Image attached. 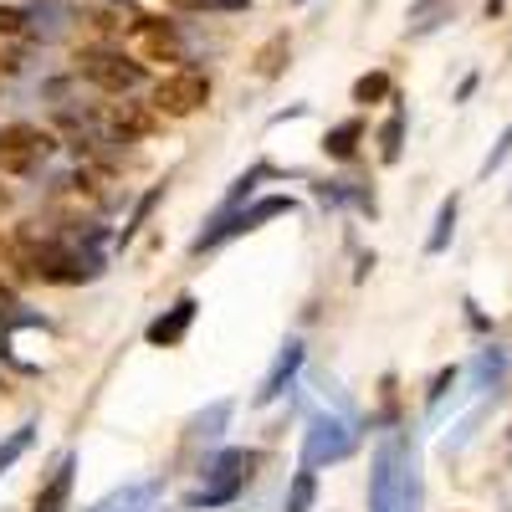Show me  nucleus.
Returning <instances> with one entry per match:
<instances>
[{
	"mask_svg": "<svg viewBox=\"0 0 512 512\" xmlns=\"http://www.w3.org/2000/svg\"><path fill=\"white\" fill-rule=\"evenodd\" d=\"M420 456L410 436H384L369 472V512H420Z\"/></svg>",
	"mask_w": 512,
	"mask_h": 512,
	"instance_id": "1",
	"label": "nucleus"
},
{
	"mask_svg": "<svg viewBox=\"0 0 512 512\" xmlns=\"http://www.w3.org/2000/svg\"><path fill=\"white\" fill-rule=\"evenodd\" d=\"M251 472H256V451H241V446L221 451L216 461L205 466V482L185 497V507L200 512V507H226V502H236V497L246 492Z\"/></svg>",
	"mask_w": 512,
	"mask_h": 512,
	"instance_id": "2",
	"label": "nucleus"
},
{
	"mask_svg": "<svg viewBox=\"0 0 512 512\" xmlns=\"http://www.w3.org/2000/svg\"><path fill=\"white\" fill-rule=\"evenodd\" d=\"M359 451V425L349 415H333V410H318L303 431V466H333V461H349Z\"/></svg>",
	"mask_w": 512,
	"mask_h": 512,
	"instance_id": "3",
	"label": "nucleus"
},
{
	"mask_svg": "<svg viewBox=\"0 0 512 512\" xmlns=\"http://www.w3.org/2000/svg\"><path fill=\"white\" fill-rule=\"evenodd\" d=\"M297 210V200L292 195H267V200H256L251 210H221V221L210 226V231H200L195 241H190V251L200 256V251H216L221 241H231V236H246V231H256L262 221H277V216H292Z\"/></svg>",
	"mask_w": 512,
	"mask_h": 512,
	"instance_id": "4",
	"label": "nucleus"
},
{
	"mask_svg": "<svg viewBox=\"0 0 512 512\" xmlns=\"http://www.w3.org/2000/svg\"><path fill=\"white\" fill-rule=\"evenodd\" d=\"M77 72L93 82V88L123 98V93H134L139 82H144V62H134L128 52H113V47H88V52H77Z\"/></svg>",
	"mask_w": 512,
	"mask_h": 512,
	"instance_id": "5",
	"label": "nucleus"
},
{
	"mask_svg": "<svg viewBox=\"0 0 512 512\" xmlns=\"http://www.w3.org/2000/svg\"><path fill=\"white\" fill-rule=\"evenodd\" d=\"M205 103H210V77L200 67H175L154 88V113H164V118H190Z\"/></svg>",
	"mask_w": 512,
	"mask_h": 512,
	"instance_id": "6",
	"label": "nucleus"
},
{
	"mask_svg": "<svg viewBox=\"0 0 512 512\" xmlns=\"http://www.w3.org/2000/svg\"><path fill=\"white\" fill-rule=\"evenodd\" d=\"M47 154H52V134H41L36 123L0 128V175H36Z\"/></svg>",
	"mask_w": 512,
	"mask_h": 512,
	"instance_id": "7",
	"label": "nucleus"
},
{
	"mask_svg": "<svg viewBox=\"0 0 512 512\" xmlns=\"http://www.w3.org/2000/svg\"><path fill=\"white\" fill-rule=\"evenodd\" d=\"M195 308H200L195 297H180L175 308H169V313H159V318H154V323L144 328V338H149L154 349H175L180 338L190 333V323H195Z\"/></svg>",
	"mask_w": 512,
	"mask_h": 512,
	"instance_id": "8",
	"label": "nucleus"
},
{
	"mask_svg": "<svg viewBox=\"0 0 512 512\" xmlns=\"http://www.w3.org/2000/svg\"><path fill=\"white\" fill-rule=\"evenodd\" d=\"M297 369H303V344H297V338H287L282 354H277V364H272V369H267V379H262V390H256V405L282 400V395H287V384L297 379Z\"/></svg>",
	"mask_w": 512,
	"mask_h": 512,
	"instance_id": "9",
	"label": "nucleus"
},
{
	"mask_svg": "<svg viewBox=\"0 0 512 512\" xmlns=\"http://www.w3.org/2000/svg\"><path fill=\"white\" fill-rule=\"evenodd\" d=\"M72 472H77V461L72 456H62L57 461V472L41 482V492H36V502H31V512H67V497H72Z\"/></svg>",
	"mask_w": 512,
	"mask_h": 512,
	"instance_id": "10",
	"label": "nucleus"
},
{
	"mask_svg": "<svg viewBox=\"0 0 512 512\" xmlns=\"http://www.w3.org/2000/svg\"><path fill=\"white\" fill-rule=\"evenodd\" d=\"M456 11H461V0H415L410 16H405V31H410V36H431V31L446 26Z\"/></svg>",
	"mask_w": 512,
	"mask_h": 512,
	"instance_id": "11",
	"label": "nucleus"
},
{
	"mask_svg": "<svg viewBox=\"0 0 512 512\" xmlns=\"http://www.w3.org/2000/svg\"><path fill=\"white\" fill-rule=\"evenodd\" d=\"M154 497H159V482H123V487L108 492L93 512H149Z\"/></svg>",
	"mask_w": 512,
	"mask_h": 512,
	"instance_id": "12",
	"label": "nucleus"
},
{
	"mask_svg": "<svg viewBox=\"0 0 512 512\" xmlns=\"http://www.w3.org/2000/svg\"><path fill=\"white\" fill-rule=\"evenodd\" d=\"M502 379H507V354H502L497 344H487V349L477 354V364H472V384H477V395H492V400H497Z\"/></svg>",
	"mask_w": 512,
	"mask_h": 512,
	"instance_id": "13",
	"label": "nucleus"
},
{
	"mask_svg": "<svg viewBox=\"0 0 512 512\" xmlns=\"http://www.w3.org/2000/svg\"><path fill=\"white\" fill-rule=\"evenodd\" d=\"M456 216H461V200H456V195H451V200H441L436 226H431V236H425V256H441V251L451 246V236H456Z\"/></svg>",
	"mask_w": 512,
	"mask_h": 512,
	"instance_id": "14",
	"label": "nucleus"
},
{
	"mask_svg": "<svg viewBox=\"0 0 512 512\" xmlns=\"http://www.w3.org/2000/svg\"><path fill=\"white\" fill-rule=\"evenodd\" d=\"M139 36H144V52H149V57H180V36H175V26H159V21L139 16Z\"/></svg>",
	"mask_w": 512,
	"mask_h": 512,
	"instance_id": "15",
	"label": "nucleus"
},
{
	"mask_svg": "<svg viewBox=\"0 0 512 512\" xmlns=\"http://www.w3.org/2000/svg\"><path fill=\"white\" fill-rule=\"evenodd\" d=\"M226 420H231V400H216L210 410H200V415L190 420V431H195V441L216 446V441H221V431H226Z\"/></svg>",
	"mask_w": 512,
	"mask_h": 512,
	"instance_id": "16",
	"label": "nucleus"
},
{
	"mask_svg": "<svg viewBox=\"0 0 512 512\" xmlns=\"http://www.w3.org/2000/svg\"><path fill=\"white\" fill-rule=\"evenodd\" d=\"M359 139H364V123H359V118H349V123H338V128H328V139H323V149H328V159H354Z\"/></svg>",
	"mask_w": 512,
	"mask_h": 512,
	"instance_id": "17",
	"label": "nucleus"
},
{
	"mask_svg": "<svg viewBox=\"0 0 512 512\" xmlns=\"http://www.w3.org/2000/svg\"><path fill=\"white\" fill-rule=\"evenodd\" d=\"M313 497H318L313 466H297V477H292V487H287V512H313Z\"/></svg>",
	"mask_w": 512,
	"mask_h": 512,
	"instance_id": "18",
	"label": "nucleus"
},
{
	"mask_svg": "<svg viewBox=\"0 0 512 512\" xmlns=\"http://www.w3.org/2000/svg\"><path fill=\"white\" fill-rule=\"evenodd\" d=\"M400 144H405V113L395 108L390 118H384V128H379V159L395 164L400 159Z\"/></svg>",
	"mask_w": 512,
	"mask_h": 512,
	"instance_id": "19",
	"label": "nucleus"
},
{
	"mask_svg": "<svg viewBox=\"0 0 512 512\" xmlns=\"http://www.w3.org/2000/svg\"><path fill=\"white\" fill-rule=\"evenodd\" d=\"M31 36H36V26L21 6H0V41H31Z\"/></svg>",
	"mask_w": 512,
	"mask_h": 512,
	"instance_id": "20",
	"label": "nucleus"
},
{
	"mask_svg": "<svg viewBox=\"0 0 512 512\" xmlns=\"http://www.w3.org/2000/svg\"><path fill=\"white\" fill-rule=\"evenodd\" d=\"M379 98H390V77H384V72H364L354 82V103H379Z\"/></svg>",
	"mask_w": 512,
	"mask_h": 512,
	"instance_id": "21",
	"label": "nucleus"
},
{
	"mask_svg": "<svg viewBox=\"0 0 512 512\" xmlns=\"http://www.w3.org/2000/svg\"><path fill=\"white\" fill-rule=\"evenodd\" d=\"M26 446H31V425H21V431H16V436H11L6 446H0V477H6L11 466H16L21 456H26Z\"/></svg>",
	"mask_w": 512,
	"mask_h": 512,
	"instance_id": "22",
	"label": "nucleus"
},
{
	"mask_svg": "<svg viewBox=\"0 0 512 512\" xmlns=\"http://www.w3.org/2000/svg\"><path fill=\"white\" fill-rule=\"evenodd\" d=\"M175 11H195V16H205V11H246L251 0H169Z\"/></svg>",
	"mask_w": 512,
	"mask_h": 512,
	"instance_id": "23",
	"label": "nucleus"
},
{
	"mask_svg": "<svg viewBox=\"0 0 512 512\" xmlns=\"http://www.w3.org/2000/svg\"><path fill=\"white\" fill-rule=\"evenodd\" d=\"M0 323H26V313H21V303H16L11 287H0Z\"/></svg>",
	"mask_w": 512,
	"mask_h": 512,
	"instance_id": "24",
	"label": "nucleus"
},
{
	"mask_svg": "<svg viewBox=\"0 0 512 512\" xmlns=\"http://www.w3.org/2000/svg\"><path fill=\"white\" fill-rule=\"evenodd\" d=\"M507 154H512V128H507V134H502V139H497V149H492V154H487V164H482V175H492V169H497V164H502V159H507Z\"/></svg>",
	"mask_w": 512,
	"mask_h": 512,
	"instance_id": "25",
	"label": "nucleus"
},
{
	"mask_svg": "<svg viewBox=\"0 0 512 512\" xmlns=\"http://www.w3.org/2000/svg\"><path fill=\"white\" fill-rule=\"evenodd\" d=\"M282 47H287V36H277V41H272V47L262 52V77H272V72L282 67V62H277V57H282Z\"/></svg>",
	"mask_w": 512,
	"mask_h": 512,
	"instance_id": "26",
	"label": "nucleus"
},
{
	"mask_svg": "<svg viewBox=\"0 0 512 512\" xmlns=\"http://www.w3.org/2000/svg\"><path fill=\"white\" fill-rule=\"evenodd\" d=\"M0 267H16V256H11V246L0 241Z\"/></svg>",
	"mask_w": 512,
	"mask_h": 512,
	"instance_id": "27",
	"label": "nucleus"
},
{
	"mask_svg": "<svg viewBox=\"0 0 512 512\" xmlns=\"http://www.w3.org/2000/svg\"><path fill=\"white\" fill-rule=\"evenodd\" d=\"M6 210H11V190H6V185H0V216H6Z\"/></svg>",
	"mask_w": 512,
	"mask_h": 512,
	"instance_id": "28",
	"label": "nucleus"
},
{
	"mask_svg": "<svg viewBox=\"0 0 512 512\" xmlns=\"http://www.w3.org/2000/svg\"><path fill=\"white\" fill-rule=\"evenodd\" d=\"M113 6H123V0H113Z\"/></svg>",
	"mask_w": 512,
	"mask_h": 512,
	"instance_id": "29",
	"label": "nucleus"
}]
</instances>
